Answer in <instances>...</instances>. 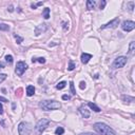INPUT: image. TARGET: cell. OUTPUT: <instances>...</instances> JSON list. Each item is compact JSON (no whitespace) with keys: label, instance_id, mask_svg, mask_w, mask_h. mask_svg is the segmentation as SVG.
<instances>
[{"label":"cell","instance_id":"obj_8","mask_svg":"<svg viewBox=\"0 0 135 135\" xmlns=\"http://www.w3.org/2000/svg\"><path fill=\"white\" fill-rule=\"evenodd\" d=\"M118 24H119V18H115V19H113L112 21L108 22L107 24H103L100 29L101 30H104V29H115Z\"/></svg>","mask_w":135,"mask_h":135},{"label":"cell","instance_id":"obj_22","mask_svg":"<svg viewBox=\"0 0 135 135\" xmlns=\"http://www.w3.org/2000/svg\"><path fill=\"white\" fill-rule=\"evenodd\" d=\"M70 89H71V92H72V94H73V95L76 94V91H75V88H74V84H73V81H71V82H70Z\"/></svg>","mask_w":135,"mask_h":135},{"label":"cell","instance_id":"obj_16","mask_svg":"<svg viewBox=\"0 0 135 135\" xmlns=\"http://www.w3.org/2000/svg\"><path fill=\"white\" fill-rule=\"evenodd\" d=\"M66 85H67V82L66 81H61V82H59V84H57V85H56V89L62 90L63 88H66Z\"/></svg>","mask_w":135,"mask_h":135},{"label":"cell","instance_id":"obj_25","mask_svg":"<svg viewBox=\"0 0 135 135\" xmlns=\"http://www.w3.org/2000/svg\"><path fill=\"white\" fill-rule=\"evenodd\" d=\"M6 79V74H0V84Z\"/></svg>","mask_w":135,"mask_h":135},{"label":"cell","instance_id":"obj_31","mask_svg":"<svg viewBox=\"0 0 135 135\" xmlns=\"http://www.w3.org/2000/svg\"><path fill=\"white\" fill-rule=\"evenodd\" d=\"M3 113V107H2V104L0 103V114H2Z\"/></svg>","mask_w":135,"mask_h":135},{"label":"cell","instance_id":"obj_24","mask_svg":"<svg viewBox=\"0 0 135 135\" xmlns=\"http://www.w3.org/2000/svg\"><path fill=\"white\" fill-rule=\"evenodd\" d=\"M5 60H6V62L12 63V62H13V57H12L11 55H6V56H5Z\"/></svg>","mask_w":135,"mask_h":135},{"label":"cell","instance_id":"obj_20","mask_svg":"<svg viewBox=\"0 0 135 135\" xmlns=\"http://www.w3.org/2000/svg\"><path fill=\"white\" fill-rule=\"evenodd\" d=\"M75 69V63L73 60H70L69 61V67H68V70L69 71H73Z\"/></svg>","mask_w":135,"mask_h":135},{"label":"cell","instance_id":"obj_21","mask_svg":"<svg viewBox=\"0 0 135 135\" xmlns=\"http://www.w3.org/2000/svg\"><path fill=\"white\" fill-rule=\"evenodd\" d=\"M134 51H135V42L134 41H131V43H130V53L134 54Z\"/></svg>","mask_w":135,"mask_h":135},{"label":"cell","instance_id":"obj_19","mask_svg":"<svg viewBox=\"0 0 135 135\" xmlns=\"http://www.w3.org/2000/svg\"><path fill=\"white\" fill-rule=\"evenodd\" d=\"M55 133H56V135H61L65 133V130H63V128H61V127H58V128L55 130Z\"/></svg>","mask_w":135,"mask_h":135},{"label":"cell","instance_id":"obj_29","mask_svg":"<svg viewBox=\"0 0 135 135\" xmlns=\"http://www.w3.org/2000/svg\"><path fill=\"white\" fill-rule=\"evenodd\" d=\"M62 99H65V100H70V99H71V96H69V95H63V96H62Z\"/></svg>","mask_w":135,"mask_h":135},{"label":"cell","instance_id":"obj_23","mask_svg":"<svg viewBox=\"0 0 135 135\" xmlns=\"http://www.w3.org/2000/svg\"><path fill=\"white\" fill-rule=\"evenodd\" d=\"M14 37H15V39H16L17 43H21L22 41H23V38H22V37H20V36H18V35H14Z\"/></svg>","mask_w":135,"mask_h":135},{"label":"cell","instance_id":"obj_11","mask_svg":"<svg viewBox=\"0 0 135 135\" xmlns=\"http://www.w3.org/2000/svg\"><path fill=\"white\" fill-rule=\"evenodd\" d=\"M91 58H92V55H91V54L84 53V54L81 55V58H80V59H81V62L85 65V63H88V62L90 61V59H91Z\"/></svg>","mask_w":135,"mask_h":135},{"label":"cell","instance_id":"obj_14","mask_svg":"<svg viewBox=\"0 0 135 135\" xmlns=\"http://www.w3.org/2000/svg\"><path fill=\"white\" fill-rule=\"evenodd\" d=\"M88 106H89L90 108H91L93 111H95V112H100V108H99V107H97L95 103H93V102H89V103H88Z\"/></svg>","mask_w":135,"mask_h":135},{"label":"cell","instance_id":"obj_4","mask_svg":"<svg viewBox=\"0 0 135 135\" xmlns=\"http://www.w3.org/2000/svg\"><path fill=\"white\" fill-rule=\"evenodd\" d=\"M49 123H50V120H49V119H46V118L40 119V120H39L38 122H37L36 127H35L36 132L38 133V134H41L44 130L47 129V127L49 126Z\"/></svg>","mask_w":135,"mask_h":135},{"label":"cell","instance_id":"obj_3","mask_svg":"<svg viewBox=\"0 0 135 135\" xmlns=\"http://www.w3.org/2000/svg\"><path fill=\"white\" fill-rule=\"evenodd\" d=\"M32 131V126L29 122H21L18 127V133L19 135H30Z\"/></svg>","mask_w":135,"mask_h":135},{"label":"cell","instance_id":"obj_9","mask_svg":"<svg viewBox=\"0 0 135 135\" xmlns=\"http://www.w3.org/2000/svg\"><path fill=\"white\" fill-rule=\"evenodd\" d=\"M48 30V25L47 24H40V25H38L36 29H35V35L36 36H38V35H40V34H42L43 32H46Z\"/></svg>","mask_w":135,"mask_h":135},{"label":"cell","instance_id":"obj_28","mask_svg":"<svg viewBox=\"0 0 135 135\" xmlns=\"http://www.w3.org/2000/svg\"><path fill=\"white\" fill-rule=\"evenodd\" d=\"M133 6H134V2H130L129 3V11L130 12H133Z\"/></svg>","mask_w":135,"mask_h":135},{"label":"cell","instance_id":"obj_17","mask_svg":"<svg viewBox=\"0 0 135 135\" xmlns=\"http://www.w3.org/2000/svg\"><path fill=\"white\" fill-rule=\"evenodd\" d=\"M10 25H7L5 23H0V31H9Z\"/></svg>","mask_w":135,"mask_h":135},{"label":"cell","instance_id":"obj_2","mask_svg":"<svg viewBox=\"0 0 135 135\" xmlns=\"http://www.w3.org/2000/svg\"><path fill=\"white\" fill-rule=\"evenodd\" d=\"M94 130L100 135H115L114 131L102 122H96L94 125Z\"/></svg>","mask_w":135,"mask_h":135},{"label":"cell","instance_id":"obj_26","mask_svg":"<svg viewBox=\"0 0 135 135\" xmlns=\"http://www.w3.org/2000/svg\"><path fill=\"white\" fill-rule=\"evenodd\" d=\"M85 87H87V85H85V82H84V81H81L80 84H79V88H80L81 90L85 89Z\"/></svg>","mask_w":135,"mask_h":135},{"label":"cell","instance_id":"obj_34","mask_svg":"<svg viewBox=\"0 0 135 135\" xmlns=\"http://www.w3.org/2000/svg\"><path fill=\"white\" fill-rule=\"evenodd\" d=\"M2 68H3V66L1 65V63H0V69H2Z\"/></svg>","mask_w":135,"mask_h":135},{"label":"cell","instance_id":"obj_32","mask_svg":"<svg viewBox=\"0 0 135 135\" xmlns=\"http://www.w3.org/2000/svg\"><path fill=\"white\" fill-rule=\"evenodd\" d=\"M80 135H94V134H92V133H84V134H80Z\"/></svg>","mask_w":135,"mask_h":135},{"label":"cell","instance_id":"obj_18","mask_svg":"<svg viewBox=\"0 0 135 135\" xmlns=\"http://www.w3.org/2000/svg\"><path fill=\"white\" fill-rule=\"evenodd\" d=\"M32 61L33 62H39V63H44L46 62V59H44L43 57H39V58H37V59H32Z\"/></svg>","mask_w":135,"mask_h":135},{"label":"cell","instance_id":"obj_6","mask_svg":"<svg viewBox=\"0 0 135 135\" xmlns=\"http://www.w3.org/2000/svg\"><path fill=\"white\" fill-rule=\"evenodd\" d=\"M121 29L123 30V31H126V32L133 31V30L135 29V22L134 21H131V20L123 21L122 24H121Z\"/></svg>","mask_w":135,"mask_h":135},{"label":"cell","instance_id":"obj_27","mask_svg":"<svg viewBox=\"0 0 135 135\" xmlns=\"http://www.w3.org/2000/svg\"><path fill=\"white\" fill-rule=\"evenodd\" d=\"M106 4H107V2L104 1V0H102V1L100 2V9H101V10L104 9V6H106Z\"/></svg>","mask_w":135,"mask_h":135},{"label":"cell","instance_id":"obj_30","mask_svg":"<svg viewBox=\"0 0 135 135\" xmlns=\"http://www.w3.org/2000/svg\"><path fill=\"white\" fill-rule=\"evenodd\" d=\"M0 101H3V102H6L7 99H6V98H4V97H1V96H0Z\"/></svg>","mask_w":135,"mask_h":135},{"label":"cell","instance_id":"obj_1","mask_svg":"<svg viewBox=\"0 0 135 135\" xmlns=\"http://www.w3.org/2000/svg\"><path fill=\"white\" fill-rule=\"evenodd\" d=\"M39 107L44 111L58 110V109L61 108V103L56 100H43L39 103Z\"/></svg>","mask_w":135,"mask_h":135},{"label":"cell","instance_id":"obj_33","mask_svg":"<svg viewBox=\"0 0 135 135\" xmlns=\"http://www.w3.org/2000/svg\"><path fill=\"white\" fill-rule=\"evenodd\" d=\"M36 5H42V2H38Z\"/></svg>","mask_w":135,"mask_h":135},{"label":"cell","instance_id":"obj_15","mask_svg":"<svg viewBox=\"0 0 135 135\" xmlns=\"http://www.w3.org/2000/svg\"><path fill=\"white\" fill-rule=\"evenodd\" d=\"M43 18L44 19H49L50 18V9L49 7H46L43 10Z\"/></svg>","mask_w":135,"mask_h":135},{"label":"cell","instance_id":"obj_13","mask_svg":"<svg viewBox=\"0 0 135 135\" xmlns=\"http://www.w3.org/2000/svg\"><path fill=\"white\" fill-rule=\"evenodd\" d=\"M95 4H96L95 1H93V0H88V1H87V9H88V10L94 9V7H95Z\"/></svg>","mask_w":135,"mask_h":135},{"label":"cell","instance_id":"obj_10","mask_svg":"<svg viewBox=\"0 0 135 135\" xmlns=\"http://www.w3.org/2000/svg\"><path fill=\"white\" fill-rule=\"evenodd\" d=\"M79 111H80L81 115L84 116V118H89V117H90V112H89V110L87 109V107H85V106H82V107H80Z\"/></svg>","mask_w":135,"mask_h":135},{"label":"cell","instance_id":"obj_5","mask_svg":"<svg viewBox=\"0 0 135 135\" xmlns=\"http://www.w3.org/2000/svg\"><path fill=\"white\" fill-rule=\"evenodd\" d=\"M127 63V57L125 56H119L114 60L113 62V68L114 69H120V68L125 67Z\"/></svg>","mask_w":135,"mask_h":135},{"label":"cell","instance_id":"obj_12","mask_svg":"<svg viewBox=\"0 0 135 135\" xmlns=\"http://www.w3.org/2000/svg\"><path fill=\"white\" fill-rule=\"evenodd\" d=\"M35 94V88L33 85H28L27 87V95L28 96H33Z\"/></svg>","mask_w":135,"mask_h":135},{"label":"cell","instance_id":"obj_7","mask_svg":"<svg viewBox=\"0 0 135 135\" xmlns=\"http://www.w3.org/2000/svg\"><path fill=\"white\" fill-rule=\"evenodd\" d=\"M28 69V65L23 61H19L17 62V66H16V73L18 76H21L22 74L25 72V70Z\"/></svg>","mask_w":135,"mask_h":135}]
</instances>
